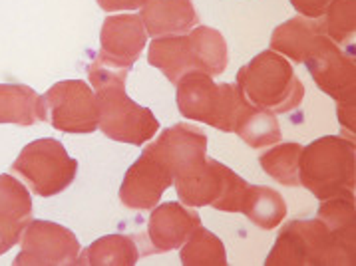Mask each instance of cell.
I'll return each mask as SVG.
<instances>
[{"instance_id":"obj_1","label":"cell","mask_w":356,"mask_h":266,"mask_svg":"<svg viewBox=\"0 0 356 266\" xmlns=\"http://www.w3.org/2000/svg\"><path fill=\"white\" fill-rule=\"evenodd\" d=\"M90 80L98 92V126L108 138L134 145L154 138L159 127L157 119L147 108L126 96V70H108L100 62L90 68Z\"/></svg>"},{"instance_id":"obj_2","label":"cell","mask_w":356,"mask_h":266,"mask_svg":"<svg viewBox=\"0 0 356 266\" xmlns=\"http://www.w3.org/2000/svg\"><path fill=\"white\" fill-rule=\"evenodd\" d=\"M147 58L152 66L177 84L189 72L221 74L227 68V44L217 30L200 26L189 34L157 38L149 46Z\"/></svg>"},{"instance_id":"obj_3","label":"cell","mask_w":356,"mask_h":266,"mask_svg":"<svg viewBox=\"0 0 356 266\" xmlns=\"http://www.w3.org/2000/svg\"><path fill=\"white\" fill-rule=\"evenodd\" d=\"M299 185L323 201L355 199V143L327 135L302 147Z\"/></svg>"},{"instance_id":"obj_4","label":"cell","mask_w":356,"mask_h":266,"mask_svg":"<svg viewBox=\"0 0 356 266\" xmlns=\"http://www.w3.org/2000/svg\"><path fill=\"white\" fill-rule=\"evenodd\" d=\"M177 106L181 115L221 131H235L243 113L253 103L239 85L215 84L209 74L189 72L177 82Z\"/></svg>"},{"instance_id":"obj_5","label":"cell","mask_w":356,"mask_h":266,"mask_svg":"<svg viewBox=\"0 0 356 266\" xmlns=\"http://www.w3.org/2000/svg\"><path fill=\"white\" fill-rule=\"evenodd\" d=\"M237 85L253 106L271 113L297 108L305 88L285 58L267 50L237 72Z\"/></svg>"},{"instance_id":"obj_6","label":"cell","mask_w":356,"mask_h":266,"mask_svg":"<svg viewBox=\"0 0 356 266\" xmlns=\"http://www.w3.org/2000/svg\"><path fill=\"white\" fill-rule=\"evenodd\" d=\"M355 263V240L339 237L323 221H295L277 240L267 265H342Z\"/></svg>"},{"instance_id":"obj_7","label":"cell","mask_w":356,"mask_h":266,"mask_svg":"<svg viewBox=\"0 0 356 266\" xmlns=\"http://www.w3.org/2000/svg\"><path fill=\"white\" fill-rule=\"evenodd\" d=\"M78 163L68 157L56 140H40L30 143L15 161L13 169L20 171L32 185L34 193L50 197L60 193L74 181Z\"/></svg>"},{"instance_id":"obj_8","label":"cell","mask_w":356,"mask_h":266,"mask_svg":"<svg viewBox=\"0 0 356 266\" xmlns=\"http://www.w3.org/2000/svg\"><path fill=\"white\" fill-rule=\"evenodd\" d=\"M314 84L341 106H355V58L344 54L327 34L305 60Z\"/></svg>"},{"instance_id":"obj_9","label":"cell","mask_w":356,"mask_h":266,"mask_svg":"<svg viewBox=\"0 0 356 266\" xmlns=\"http://www.w3.org/2000/svg\"><path fill=\"white\" fill-rule=\"evenodd\" d=\"M52 124L56 129L70 133H90L98 127V99L84 82H62L48 94Z\"/></svg>"},{"instance_id":"obj_10","label":"cell","mask_w":356,"mask_h":266,"mask_svg":"<svg viewBox=\"0 0 356 266\" xmlns=\"http://www.w3.org/2000/svg\"><path fill=\"white\" fill-rule=\"evenodd\" d=\"M173 181L168 165L149 147L129 167L120 191V199L131 209H152Z\"/></svg>"},{"instance_id":"obj_11","label":"cell","mask_w":356,"mask_h":266,"mask_svg":"<svg viewBox=\"0 0 356 266\" xmlns=\"http://www.w3.org/2000/svg\"><path fill=\"white\" fill-rule=\"evenodd\" d=\"M145 36L147 32L140 16H110L102 28L100 62L104 66H114V70H128L142 54Z\"/></svg>"},{"instance_id":"obj_12","label":"cell","mask_w":356,"mask_h":266,"mask_svg":"<svg viewBox=\"0 0 356 266\" xmlns=\"http://www.w3.org/2000/svg\"><path fill=\"white\" fill-rule=\"evenodd\" d=\"M200 215L177 203H165L152 213L149 238L154 251H171L179 247L200 226Z\"/></svg>"},{"instance_id":"obj_13","label":"cell","mask_w":356,"mask_h":266,"mask_svg":"<svg viewBox=\"0 0 356 266\" xmlns=\"http://www.w3.org/2000/svg\"><path fill=\"white\" fill-rule=\"evenodd\" d=\"M142 22L152 36H175L197 24V15L189 0H145Z\"/></svg>"},{"instance_id":"obj_14","label":"cell","mask_w":356,"mask_h":266,"mask_svg":"<svg viewBox=\"0 0 356 266\" xmlns=\"http://www.w3.org/2000/svg\"><path fill=\"white\" fill-rule=\"evenodd\" d=\"M325 34L327 32L323 22L318 24L299 16L281 24L273 32L271 48L286 54L293 62H305Z\"/></svg>"},{"instance_id":"obj_15","label":"cell","mask_w":356,"mask_h":266,"mask_svg":"<svg viewBox=\"0 0 356 266\" xmlns=\"http://www.w3.org/2000/svg\"><path fill=\"white\" fill-rule=\"evenodd\" d=\"M44 101L24 85H0V122L29 126L46 119Z\"/></svg>"},{"instance_id":"obj_16","label":"cell","mask_w":356,"mask_h":266,"mask_svg":"<svg viewBox=\"0 0 356 266\" xmlns=\"http://www.w3.org/2000/svg\"><path fill=\"white\" fill-rule=\"evenodd\" d=\"M235 133L249 147H265V145H273L281 141V129L277 124V117L271 112L261 110L257 106H251L243 113Z\"/></svg>"},{"instance_id":"obj_17","label":"cell","mask_w":356,"mask_h":266,"mask_svg":"<svg viewBox=\"0 0 356 266\" xmlns=\"http://www.w3.org/2000/svg\"><path fill=\"white\" fill-rule=\"evenodd\" d=\"M302 145L283 143L261 157V167L283 185H299V159Z\"/></svg>"},{"instance_id":"obj_18","label":"cell","mask_w":356,"mask_h":266,"mask_svg":"<svg viewBox=\"0 0 356 266\" xmlns=\"http://www.w3.org/2000/svg\"><path fill=\"white\" fill-rule=\"evenodd\" d=\"M285 201L279 193H275L269 187L257 185L255 193L251 197V203L245 210V215L261 228H273L283 221L285 217Z\"/></svg>"},{"instance_id":"obj_19","label":"cell","mask_w":356,"mask_h":266,"mask_svg":"<svg viewBox=\"0 0 356 266\" xmlns=\"http://www.w3.org/2000/svg\"><path fill=\"white\" fill-rule=\"evenodd\" d=\"M181 260L186 265H223L227 263V256L219 238L200 224L195 233L189 235V244L181 252Z\"/></svg>"},{"instance_id":"obj_20","label":"cell","mask_w":356,"mask_h":266,"mask_svg":"<svg viewBox=\"0 0 356 266\" xmlns=\"http://www.w3.org/2000/svg\"><path fill=\"white\" fill-rule=\"evenodd\" d=\"M325 32L334 44L346 42L355 34V0H330Z\"/></svg>"},{"instance_id":"obj_21","label":"cell","mask_w":356,"mask_h":266,"mask_svg":"<svg viewBox=\"0 0 356 266\" xmlns=\"http://www.w3.org/2000/svg\"><path fill=\"white\" fill-rule=\"evenodd\" d=\"M291 4L307 18H321L325 15L330 0H291Z\"/></svg>"},{"instance_id":"obj_22","label":"cell","mask_w":356,"mask_h":266,"mask_svg":"<svg viewBox=\"0 0 356 266\" xmlns=\"http://www.w3.org/2000/svg\"><path fill=\"white\" fill-rule=\"evenodd\" d=\"M104 10H134L140 8L145 0H98Z\"/></svg>"}]
</instances>
